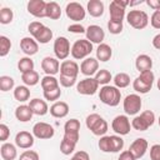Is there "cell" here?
Returning <instances> with one entry per match:
<instances>
[{"label": "cell", "instance_id": "6da1fadb", "mask_svg": "<svg viewBox=\"0 0 160 160\" xmlns=\"http://www.w3.org/2000/svg\"><path fill=\"white\" fill-rule=\"evenodd\" d=\"M99 99L108 106H118L121 100L120 89H118L115 85H105L99 91Z\"/></svg>", "mask_w": 160, "mask_h": 160}, {"label": "cell", "instance_id": "7a4b0ae2", "mask_svg": "<svg viewBox=\"0 0 160 160\" xmlns=\"http://www.w3.org/2000/svg\"><path fill=\"white\" fill-rule=\"evenodd\" d=\"M85 124H86V128L96 136H104L108 131V128H109L106 120L96 112L88 115Z\"/></svg>", "mask_w": 160, "mask_h": 160}, {"label": "cell", "instance_id": "3957f363", "mask_svg": "<svg viewBox=\"0 0 160 160\" xmlns=\"http://www.w3.org/2000/svg\"><path fill=\"white\" fill-rule=\"evenodd\" d=\"M155 75L151 70L140 72V75L132 81V89L139 94H146L151 90L154 85Z\"/></svg>", "mask_w": 160, "mask_h": 160}, {"label": "cell", "instance_id": "277c9868", "mask_svg": "<svg viewBox=\"0 0 160 160\" xmlns=\"http://www.w3.org/2000/svg\"><path fill=\"white\" fill-rule=\"evenodd\" d=\"M155 122V114L151 110H145L140 115H136L131 121V128L138 131H145Z\"/></svg>", "mask_w": 160, "mask_h": 160}, {"label": "cell", "instance_id": "5b68a950", "mask_svg": "<svg viewBox=\"0 0 160 160\" xmlns=\"http://www.w3.org/2000/svg\"><path fill=\"white\" fill-rule=\"evenodd\" d=\"M91 51H92V42H90L88 39L76 40L71 46V56L75 60H81V59L89 58Z\"/></svg>", "mask_w": 160, "mask_h": 160}, {"label": "cell", "instance_id": "8992f818", "mask_svg": "<svg viewBox=\"0 0 160 160\" xmlns=\"http://www.w3.org/2000/svg\"><path fill=\"white\" fill-rule=\"evenodd\" d=\"M129 25L136 30H142L149 24V16L142 10H130L126 15Z\"/></svg>", "mask_w": 160, "mask_h": 160}, {"label": "cell", "instance_id": "52a82bcc", "mask_svg": "<svg viewBox=\"0 0 160 160\" xmlns=\"http://www.w3.org/2000/svg\"><path fill=\"white\" fill-rule=\"evenodd\" d=\"M129 5V1L125 0H112L109 6L110 20L115 22H122L125 18V8Z\"/></svg>", "mask_w": 160, "mask_h": 160}, {"label": "cell", "instance_id": "ba28073f", "mask_svg": "<svg viewBox=\"0 0 160 160\" xmlns=\"http://www.w3.org/2000/svg\"><path fill=\"white\" fill-rule=\"evenodd\" d=\"M141 106L142 100L138 94H129L122 101V108L126 115H136L141 110Z\"/></svg>", "mask_w": 160, "mask_h": 160}, {"label": "cell", "instance_id": "9c48e42d", "mask_svg": "<svg viewBox=\"0 0 160 160\" xmlns=\"http://www.w3.org/2000/svg\"><path fill=\"white\" fill-rule=\"evenodd\" d=\"M54 54L58 60H65L71 54L70 41L65 36H59L54 41Z\"/></svg>", "mask_w": 160, "mask_h": 160}, {"label": "cell", "instance_id": "30bf717a", "mask_svg": "<svg viewBox=\"0 0 160 160\" xmlns=\"http://www.w3.org/2000/svg\"><path fill=\"white\" fill-rule=\"evenodd\" d=\"M64 139L78 144L80 139V121L78 119H70L64 125Z\"/></svg>", "mask_w": 160, "mask_h": 160}, {"label": "cell", "instance_id": "8fae6325", "mask_svg": "<svg viewBox=\"0 0 160 160\" xmlns=\"http://www.w3.org/2000/svg\"><path fill=\"white\" fill-rule=\"evenodd\" d=\"M111 129L115 131V134L122 136L128 135L131 130V122L128 118V115H118L114 118L111 122Z\"/></svg>", "mask_w": 160, "mask_h": 160}, {"label": "cell", "instance_id": "7c38bea8", "mask_svg": "<svg viewBox=\"0 0 160 160\" xmlns=\"http://www.w3.org/2000/svg\"><path fill=\"white\" fill-rule=\"evenodd\" d=\"M99 89V82L95 78H85L76 84V91L81 95H94Z\"/></svg>", "mask_w": 160, "mask_h": 160}, {"label": "cell", "instance_id": "4fadbf2b", "mask_svg": "<svg viewBox=\"0 0 160 160\" xmlns=\"http://www.w3.org/2000/svg\"><path fill=\"white\" fill-rule=\"evenodd\" d=\"M65 12H66V16L70 19V20H74V21H81L85 19V15H86V10L84 9V6L79 2H69L65 8Z\"/></svg>", "mask_w": 160, "mask_h": 160}, {"label": "cell", "instance_id": "5bb4252c", "mask_svg": "<svg viewBox=\"0 0 160 160\" xmlns=\"http://www.w3.org/2000/svg\"><path fill=\"white\" fill-rule=\"evenodd\" d=\"M54 134H55L54 128L48 122L39 121L32 126V135L38 139H41V140L51 139L54 136Z\"/></svg>", "mask_w": 160, "mask_h": 160}, {"label": "cell", "instance_id": "9a60e30c", "mask_svg": "<svg viewBox=\"0 0 160 160\" xmlns=\"http://www.w3.org/2000/svg\"><path fill=\"white\" fill-rule=\"evenodd\" d=\"M46 1L44 0H30L28 2V11L35 18H46Z\"/></svg>", "mask_w": 160, "mask_h": 160}, {"label": "cell", "instance_id": "2e32d148", "mask_svg": "<svg viewBox=\"0 0 160 160\" xmlns=\"http://www.w3.org/2000/svg\"><path fill=\"white\" fill-rule=\"evenodd\" d=\"M98 71H99V60L95 58L89 56V58L84 59L82 62L80 64V72L88 78H91Z\"/></svg>", "mask_w": 160, "mask_h": 160}, {"label": "cell", "instance_id": "e0dca14e", "mask_svg": "<svg viewBox=\"0 0 160 160\" xmlns=\"http://www.w3.org/2000/svg\"><path fill=\"white\" fill-rule=\"evenodd\" d=\"M86 39L92 44H102L105 39V32L99 25H90L86 28Z\"/></svg>", "mask_w": 160, "mask_h": 160}, {"label": "cell", "instance_id": "ac0fdd59", "mask_svg": "<svg viewBox=\"0 0 160 160\" xmlns=\"http://www.w3.org/2000/svg\"><path fill=\"white\" fill-rule=\"evenodd\" d=\"M41 69L46 75L54 76L55 74H58L60 71V62H59V60L56 58L45 56L41 60Z\"/></svg>", "mask_w": 160, "mask_h": 160}, {"label": "cell", "instance_id": "d6986e66", "mask_svg": "<svg viewBox=\"0 0 160 160\" xmlns=\"http://www.w3.org/2000/svg\"><path fill=\"white\" fill-rule=\"evenodd\" d=\"M148 148H149L148 140L144 139V138H138V139H135L131 142L129 150L132 152V155L135 156V159H140V158H142L145 155V152L148 151Z\"/></svg>", "mask_w": 160, "mask_h": 160}, {"label": "cell", "instance_id": "ffe728a7", "mask_svg": "<svg viewBox=\"0 0 160 160\" xmlns=\"http://www.w3.org/2000/svg\"><path fill=\"white\" fill-rule=\"evenodd\" d=\"M20 49L22 50L24 54H26L28 56L35 55L39 50V42L30 36H25L20 40Z\"/></svg>", "mask_w": 160, "mask_h": 160}, {"label": "cell", "instance_id": "44dd1931", "mask_svg": "<svg viewBox=\"0 0 160 160\" xmlns=\"http://www.w3.org/2000/svg\"><path fill=\"white\" fill-rule=\"evenodd\" d=\"M34 138L29 131H19L15 136V145L20 149H30L34 145Z\"/></svg>", "mask_w": 160, "mask_h": 160}, {"label": "cell", "instance_id": "7402d4cb", "mask_svg": "<svg viewBox=\"0 0 160 160\" xmlns=\"http://www.w3.org/2000/svg\"><path fill=\"white\" fill-rule=\"evenodd\" d=\"M80 68L76 61L74 60H64L60 64V75H66L71 78H78Z\"/></svg>", "mask_w": 160, "mask_h": 160}, {"label": "cell", "instance_id": "603a6c76", "mask_svg": "<svg viewBox=\"0 0 160 160\" xmlns=\"http://www.w3.org/2000/svg\"><path fill=\"white\" fill-rule=\"evenodd\" d=\"M69 105L65 102V101H55L51 106H50V109H49V111H50V114H51V116H54V118H56V119H62V118H65L68 114H69Z\"/></svg>", "mask_w": 160, "mask_h": 160}, {"label": "cell", "instance_id": "cb8c5ba5", "mask_svg": "<svg viewBox=\"0 0 160 160\" xmlns=\"http://www.w3.org/2000/svg\"><path fill=\"white\" fill-rule=\"evenodd\" d=\"M29 106L31 109V111L34 112V115H39V116H44L45 114H48L49 111V106H48V102L45 100H41V99H32L30 100L29 102Z\"/></svg>", "mask_w": 160, "mask_h": 160}, {"label": "cell", "instance_id": "d4e9b609", "mask_svg": "<svg viewBox=\"0 0 160 160\" xmlns=\"http://www.w3.org/2000/svg\"><path fill=\"white\" fill-rule=\"evenodd\" d=\"M135 68H136V70L139 72L149 71L152 68V59L146 54H141L135 60Z\"/></svg>", "mask_w": 160, "mask_h": 160}, {"label": "cell", "instance_id": "484cf974", "mask_svg": "<svg viewBox=\"0 0 160 160\" xmlns=\"http://www.w3.org/2000/svg\"><path fill=\"white\" fill-rule=\"evenodd\" d=\"M86 10L92 18H100L104 14V2L100 0H90L86 5Z\"/></svg>", "mask_w": 160, "mask_h": 160}, {"label": "cell", "instance_id": "4316f807", "mask_svg": "<svg viewBox=\"0 0 160 160\" xmlns=\"http://www.w3.org/2000/svg\"><path fill=\"white\" fill-rule=\"evenodd\" d=\"M112 56V49L110 45L102 42L100 45H98V49H96V59L99 61H102V62H106L111 59Z\"/></svg>", "mask_w": 160, "mask_h": 160}, {"label": "cell", "instance_id": "83f0119b", "mask_svg": "<svg viewBox=\"0 0 160 160\" xmlns=\"http://www.w3.org/2000/svg\"><path fill=\"white\" fill-rule=\"evenodd\" d=\"M0 154L4 160H14L18 156L16 146L11 142H4L0 148Z\"/></svg>", "mask_w": 160, "mask_h": 160}, {"label": "cell", "instance_id": "f1b7e54d", "mask_svg": "<svg viewBox=\"0 0 160 160\" xmlns=\"http://www.w3.org/2000/svg\"><path fill=\"white\" fill-rule=\"evenodd\" d=\"M32 115H34V112L31 111L29 105H20L15 109V118L21 122H26V121L31 120Z\"/></svg>", "mask_w": 160, "mask_h": 160}, {"label": "cell", "instance_id": "f546056e", "mask_svg": "<svg viewBox=\"0 0 160 160\" xmlns=\"http://www.w3.org/2000/svg\"><path fill=\"white\" fill-rule=\"evenodd\" d=\"M61 16V8L58 2L55 1H49L46 4V18L52 19V20H58Z\"/></svg>", "mask_w": 160, "mask_h": 160}, {"label": "cell", "instance_id": "4dcf8cb0", "mask_svg": "<svg viewBox=\"0 0 160 160\" xmlns=\"http://www.w3.org/2000/svg\"><path fill=\"white\" fill-rule=\"evenodd\" d=\"M41 88H42V91H49V90H54V89H58L60 88L59 86V79H56L55 76H51V75H45L42 79H41Z\"/></svg>", "mask_w": 160, "mask_h": 160}, {"label": "cell", "instance_id": "1f68e13d", "mask_svg": "<svg viewBox=\"0 0 160 160\" xmlns=\"http://www.w3.org/2000/svg\"><path fill=\"white\" fill-rule=\"evenodd\" d=\"M109 152H118L124 148V140L120 135H109Z\"/></svg>", "mask_w": 160, "mask_h": 160}, {"label": "cell", "instance_id": "d6a6232c", "mask_svg": "<svg viewBox=\"0 0 160 160\" xmlns=\"http://www.w3.org/2000/svg\"><path fill=\"white\" fill-rule=\"evenodd\" d=\"M34 39L38 41V42H40V44H48L51 39H52V30L50 29V28H48V26H42L41 29H40V31L34 36Z\"/></svg>", "mask_w": 160, "mask_h": 160}, {"label": "cell", "instance_id": "836d02e7", "mask_svg": "<svg viewBox=\"0 0 160 160\" xmlns=\"http://www.w3.org/2000/svg\"><path fill=\"white\" fill-rule=\"evenodd\" d=\"M21 80H22V82L26 86H35L40 81V76H39V72L38 71L32 70V71L21 74Z\"/></svg>", "mask_w": 160, "mask_h": 160}, {"label": "cell", "instance_id": "e575fe53", "mask_svg": "<svg viewBox=\"0 0 160 160\" xmlns=\"http://www.w3.org/2000/svg\"><path fill=\"white\" fill-rule=\"evenodd\" d=\"M14 98H15V100H18L20 102L28 101L30 98V90L28 89L26 85H19L14 90Z\"/></svg>", "mask_w": 160, "mask_h": 160}, {"label": "cell", "instance_id": "d590c367", "mask_svg": "<svg viewBox=\"0 0 160 160\" xmlns=\"http://www.w3.org/2000/svg\"><path fill=\"white\" fill-rule=\"evenodd\" d=\"M112 81L118 89H124L130 85V76L126 72H118L112 78Z\"/></svg>", "mask_w": 160, "mask_h": 160}, {"label": "cell", "instance_id": "8d00e7d4", "mask_svg": "<svg viewBox=\"0 0 160 160\" xmlns=\"http://www.w3.org/2000/svg\"><path fill=\"white\" fill-rule=\"evenodd\" d=\"M18 69L20 70L21 74L29 72L34 70V61L30 56H24L18 61Z\"/></svg>", "mask_w": 160, "mask_h": 160}, {"label": "cell", "instance_id": "74e56055", "mask_svg": "<svg viewBox=\"0 0 160 160\" xmlns=\"http://www.w3.org/2000/svg\"><path fill=\"white\" fill-rule=\"evenodd\" d=\"M95 80L99 82V85L105 86V85H108V84L112 80V75H111V72H110L109 70H106V69H100V70L95 74Z\"/></svg>", "mask_w": 160, "mask_h": 160}, {"label": "cell", "instance_id": "f35d334b", "mask_svg": "<svg viewBox=\"0 0 160 160\" xmlns=\"http://www.w3.org/2000/svg\"><path fill=\"white\" fill-rule=\"evenodd\" d=\"M15 85V81L11 76H8V75H2L0 76V90L1 91H9L14 88Z\"/></svg>", "mask_w": 160, "mask_h": 160}, {"label": "cell", "instance_id": "ab89813d", "mask_svg": "<svg viewBox=\"0 0 160 160\" xmlns=\"http://www.w3.org/2000/svg\"><path fill=\"white\" fill-rule=\"evenodd\" d=\"M14 19V12L10 8H2L0 10V22L6 25V24H10Z\"/></svg>", "mask_w": 160, "mask_h": 160}, {"label": "cell", "instance_id": "60d3db41", "mask_svg": "<svg viewBox=\"0 0 160 160\" xmlns=\"http://www.w3.org/2000/svg\"><path fill=\"white\" fill-rule=\"evenodd\" d=\"M10 49H11V41L5 35H1L0 36V56L1 58L6 56L10 51Z\"/></svg>", "mask_w": 160, "mask_h": 160}, {"label": "cell", "instance_id": "b9f144b4", "mask_svg": "<svg viewBox=\"0 0 160 160\" xmlns=\"http://www.w3.org/2000/svg\"><path fill=\"white\" fill-rule=\"evenodd\" d=\"M75 146H76L75 142L69 141V140H66V139L62 138V140H61V142H60V151H61L64 155H70L71 152H74Z\"/></svg>", "mask_w": 160, "mask_h": 160}, {"label": "cell", "instance_id": "7bdbcfd3", "mask_svg": "<svg viewBox=\"0 0 160 160\" xmlns=\"http://www.w3.org/2000/svg\"><path fill=\"white\" fill-rule=\"evenodd\" d=\"M122 29H124L122 22H115V21H111V20L108 21V30H109L110 34L118 35L122 31Z\"/></svg>", "mask_w": 160, "mask_h": 160}, {"label": "cell", "instance_id": "ee69618b", "mask_svg": "<svg viewBox=\"0 0 160 160\" xmlns=\"http://www.w3.org/2000/svg\"><path fill=\"white\" fill-rule=\"evenodd\" d=\"M61 96V90L60 88L54 89V90H49V91H44V98L48 101H56Z\"/></svg>", "mask_w": 160, "mask_h": 160}, {"label": "cell", "instance_id": "f6af8a7d", "mask_svg": "<svg viewBox=\"0 0 160 160\" xmlns=\"http://www.w3.org/2000/svg\"><path fill=\"white\" fill-rule=\"evenodd\" d=\"M76 79L78 78H71V76H66V75H60L59 82L61 86L64 88H71L76 84Z\"/></svg>", "mask_w": 160, "mask_h": 160}, {"label": "cell", "instance_id": "bcb514c9", "mask_svg": "<svg viewBox=\"0 0 160 160\" xmlns=\"http://www.w3.org/2000/svg\"><path fill=\"white\" fill-rule=\"evenodd\" d=\"M19 160H40V156L34 150H25L21 152Z\"/></svg>", "mask_w": 160, "mask_h": 160}, {"label": "cell", "instance_id": "7dc6e473", "mask_svg": "<svg viewBox=\"0 0 160 160\" xmlns=\"http://www.w3.org/2000/svg\"><path fill=\"white\" fill-rule=\"evenodd\" d=\"M44 26V24L42 22H40V21H31L30 24H29V26H28V31L30 32V35L34 38L39 31H40V29Z\"/></svg>", "mask_w": 160, "mask_h": 160}, {"label": "cell", "instance_id": "c3c4849f", "mask_svg": "<svg viewBox=\"0 0 160 160\" xmlns=\"http://www.w3.org/2000/svg\"><path fill=\"white\" fill-rule=\"evenodd\" d=\"M150 24L154 29H160V9L155 10L150 18Z\"/></svg>", "mask_w": 160, "mask_h": 160}, {"label": "cell", "instance_id": "681fc988", "mask_svg": "<svg viewBox=\"0 0 160 160\" xmlns=\"http://www.w3.org/2000/svg\"><path fill=\"white\" fill-rule=\"evenodd\" d=\"M68 31L74 32V34H84V32H86V29H85L81 24L76 22V24H71V25H69V26H68Z\"/></svg>", "mask_w": 160, "mask_h": 160}, {"label": "cell", "instance_id": "f907efd6", "mask_svg": "<svg viewBox=\"0 0 160 160\" xmlns=\"http://www.w3.org/2000/svg\"><path fill=\"white\" fill-rule=\"evenodd\" d=\"M9 136H10V129H9V126L5 125V124H0V141L5 142Z\"/></svg>", "mask_w": 160, "mask_h": 160}, {"label": "cell", "instance_id": "816d5d0a", "mask_svg": "<svg viewBox=\"0 0 160 160\" xmlns=\"http://www.w3.org/2000/svg\"><path fill=\"white\" fill-rule=\"evenodd\" d=\"M98 146L99 149L102 151V152H109V138L106 135L101 136L99 142H98Z\"/></svg>", "mask_w": 160, "mask_h": 160}, {"label": "cell", "instance_id": "f5cc1de1", "mask_svg": "<svg viewBox=\"0 0 160 160\" xmlns=\"http://www.w3.org/2000/svg\"><path fill=\"white\" fill-rule=\"evenodd\" d=\"M150 159L160 160V144H154L150 148Z\"/></svg>", "mask_w": 160, "mask_h": 160}, {"label": "cell", "instance_id": "db71d44e", "mask_svg": "<svg viewBox=\"0 0 160 160\" xmlns=\"http://www.w3.org/2000/svg\"><path fill=\"white\" fill-rule=\"evenodd\" d=\"M70 160H90V155L84 150H79L71 156Z\"/></svg>", "mask_w": 160, "mask_h": 160}, {"label": "cell", "instance_id": "11a10c76", "mask_svg": "<svg viewBox=\"0 0 160 160\" xmlns=\"http://www.w3.org/2000/svg\"><path fill=\"white\" fill-rule=\"evenodd\" d=\"M118 160H136L135 156L132 155V152L130 150H125V151H121Z\"/></svg>", "mask_w": 160, "mask_h": 160}, {"label": "cell", "instance_id": "9f6ffc18", "mask_svg": "<svg viewBox=\"0 0 160 160\" xmlns=\"http://www.w3.org/2000/svg\"><path fill=\"white\" fill-rule=\"evenodd\" d=\"M146 4H148L151 9H154V10L160 9V0H148Z\"/></svg>", "mask_w": 160, "mask_h": 160}, {"label": "cell", "instance_id": "6f0895ef", "mask_svg": "<svg viewBox=\"0 0 160 160\" xmlns=\"http://www.w3.org/2000/svg\"><path fill=\"white\" fill-rule=\"evenodd\" d=\"M152 46L158 50H160V34H156L152 38Z\"/></svg>", "mask_w": 160, "mask_h": 160}, {"label": "cell", "instance_id": "680465c9", "mask_svg": "<svg viewBox=\"0 0 160 160\" xmlns=\"http://www.w3.org/2000/svg\"><path fill=\"white\" fill-rule=\"evenodd\" d=\"M156 86H158V89L160 90V78L158 79V81H156Z\"/></svg>", "mask_w": 160, "mask_h": 160}, {"label": "cell", "instance_id": "91938a15", "mask_svg": "<svg viewBox=\"0 0 160 160\" xmlns=\"http://www.w3.org/2000/svg\"><path fill=\"white\" fill-rule=\"evenodd\" d=\"M158 121H159V126H160V116H159V120Z\"/></svg>", "mask_w": 160, "mask_h": 160}]
</instances>
